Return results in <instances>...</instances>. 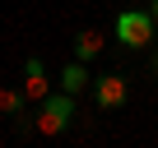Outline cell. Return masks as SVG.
Masks as SVG:
<instances>
[{"label": "cell", "mask_w": 158, "mask_h": 148, "mask_svg": "<svg viewBox=\"0 0 158 148\" xmlns=\"http://www.w3.org/2000/svg\"><path fill=\"white\" fill-rule=\"evenodd\" d=\"M79 116V97H70V93H47L42 102H37V116H33V125H37V134L42 139H56V134H65L70 130V120Z\"/></svg>", "instance_id": "cell-1"}, {"label": "cell", "mask_w": 158, "mask_h": 148, "mask_svg": "<svg viewBox=\"0 0 158 148\" xmlns=\"http://www.w3.org/2000/svg\"><path fill=\"white\" fill-rule=\"evenodd\" d=\"M153 14L149 10H121L116 14V42L126 46V51H144L149 42H153Z\"/></svg>", "instance_id": "cell-2"}, {"label": "cell", "mask_w": 158, "mask_h": 148, "mask_svg": "<svg viewBox=\"0 0 158 148\" xmlns=\"http://www.w3.org/2000/svg\"><path fill=\"white\" fill-rule=\"evenodd\" d=\"M93 102H98V111H121L130 102V79H126L121 69L93 74Z\"/></svg>", "instance_id": "cell-3"}, {"label": "cell", "mask_w": 158, "mask_h": 148, "mask_svg": "<svg viewBox=\"0 0 158 148\" xmlns=\"http://www.w3.org/2000/svg\"><path fill=\"white\" fill-rule=\"evenodd\" d=\"M23 93H28V102H42L51 93V74H47V60L42 56H28L23 60Z\"/></svg>", "instance_id": "cell-4"}, {"label": "cell", "mask_w": 158, "mask_h": 148, "mask_svg": "<svg viewBox=\"0 0 158 148\" xmlns=\"http://www.w3.org/2000/svg\"><path fill=\"white\" fill-rule=\"evenodd\" d=\"M84 88H93V74H89V60H70V65L60 69V93L79 97Z\"/></svg>", "instance_id": "cell-5"}, {"label": "cell", "mask_w": 158, "mask_h": 148, "mask_svg": "<svg viewBox=\"0 0 158 148\" xmlns=\"http://www.w3.org/2000/svg\"><path fill=\"white\" fill-rule=\"evenodd\" d=\"M102 51H107V37L98 28H79L74 33V60H98Z\"/></svg>", "instance_id": "cell-6"}, {"label": "cell", "mask_w": 158, "mask_h": 148, "mask_svg": "<svg viewBox=\"0 0 158 148\" xmlns=\"http://www.w3.org/2000/svg\"><path fill=\"white\" fill-rule=\"evenodd\" d=\"M23 107H28V93L23 88H0V116H23Z\"/></svg>", "instance_id": "cell-7"}, {"label": "cell", "mask_w": 158, "mask_h": 148, "mask_svg": "<svg viewBox=\"0 0 158 148\" xmlns=\"http://www.w3.org/2000/svg\"><path fill=\"white\" fill-rule=\"evenodd\" d=\"M149 74H153V79H158V46L149 51Z\"/></svg>", "instance_id": "cell-8"}, {"label": "cell", "mask_w": 158, "mask_h": 148, "mask_svg": "<svg viewBox=\"0 0 158 148\" xmlns=\"http://www.w3.org/2000/svg\"><path fill=\"white\" fill-rule=\"evenodd\" d=\"M149 14H153V23H158V0H149Z\"/></svg>", "instance_id": "cell-9"}]
</instances>
